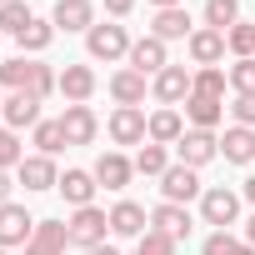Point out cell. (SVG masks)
<instances>
[{
	"instance_id": "6da1fadb",
	"label": "cell",
	"mask_w": 255,
	"mask_h": 255,
	"mask_svg": "<svg viewBox=\"0 0 255 255\" xmlns=\"http://www.w3.org/2000/svg\"><path fill=\"white\" fill-rule=\"evenodd\" d=\"M130 45H135V40L125 35V25H115V20H105V25L95 20V25L85 30L90 60H105V65H110V60H130Z\"/></svg>"
},
{
	"instance_id": "7a4b0ae2",
	"label": "cell",
	"mask_w": 255,
	"mask_h": 255,
	"mask_svg": "<svg viewBox=\"0 0 255 255\" xmlns=\"http://www.w3.org/2000/svg\"><path fill=\"white\" fill-rule=\"evenodd\" d=\"M110 140L115 145H145L150 140V115L140 105H115L110 115Z\"/></svg>"
},
{
	"instance_id": "3957f363",
	"label": "cell",
	"mask_w": 255,
	"mask_h": 255,
	"mask_svg": "<svg viewBox=\"0 0 255 255\" xmlns=\"http://www.w3.org/2000/svg\"><path fill=\"white\" fill-rule=\"evenodd\" d=\"M65 225H70V245H80V250H90V245H105V235H110V215H105L100 205H85V210H75Z\"/></svg>"
},
{
	"instance_id": "277c9868",
	"label": "cell",
	"mask_w": 255,
	"mask_h": 255,
	"mask_svg": "<svg viewBox=\"0 0 255 255\" xmlns=\"http://www.w3.org/2000/svg\"><path fill=\"white\" fill-rule=\"evenodd\" d=\"M235 215H240V195H235V190H225V185H210V190L200 195V220H205V225H215V230H230V225H235Z\"/></svg>"
},
{
	"instance_id": "5b68a950",
	"label": "cell",
	"mask_w": 255,
	"mask_h": 255,
	"mask_svg": "<svg viewBox=\"0 0 255 255\" xmlns=\"http://www.w3.org/2000/svg\"><path fill=\"white\" fill-rule=\"evenodd\" d=\"M175 155H180V165L200 170V165H210V160L220 155V135H215V130H185V135L175 140Z\"/></svg>"
},
{
	"instance_id": "8992f818",
	"label": "cell",
	"mask_w": 255,
	"mask_h": 255,
	"mask_svg": "<svg viewBox=\"0 0 255 255\" xmlns=\"http://www.w3.org/2000/svg\"><path fill=\"white\" fill-rule=\"evenodd\" d=\"M30 235H35V220H30V210L25 205H0V250H20V245H30Z\"/></svg>"
},
{
	"instance_id": "52a82bcc",
	"label": "cell",
	"mask_w": 255,
	"mask_h": 255,
	"mask_svg": "<svg viewBox=\"0 0 255 255\" xmlns=\"http://www.w3.org/2000/svg\"><path fill=\"white\" fill-rule=\"evenodd\" d=\"M40 105H45L40 95H30V90H10V95H5V110H0V120H5L15 135L25 130V125L35 130V125H40Z\"/></svg>"
},
{
	"instance_id": "ba28073f",
	"label": "cell",
	"mask_w": 255,
	"mask_h": 255,
	"mask_svg": "<svg viewBox=\"0 0 255 255\" xmlns=\"http://www.w3.org/2000/svg\"><path fill=\"white\" fill-rule=\"evenodd\" d=\"M160 190H165V200H170V205H190L195 195H205L200 175H195L190 165H180V160H175V165H170V170L160 175Z\"/></svg>"
},
{
	"instance_id": "9c48e42d",
	"label": "cell",
	"mask_w": 255,
	"mask_h": 255,
	"mask_svg": "<svg viewBox=\"0 0 255 255\" xmlns=\"http://www.w3.org/2000/svg\"><path fill=\"white\" fill-rule=\"evenodd\" d=\"M190 80H195V75H190L185 65H165V70L150 80V95H155L160 105H170V110H175V105L190 95Z\"/></svg>"
},
{
	"instance_id": "30bf717a",
	"label": "cell",
	"mask_w": 255,
	"mask_h": 255,
	"mask_svg": "<svg viewBox=\"0 0 255 255\" xmlns=\"http://www.w3.org/2000/svg\"><path fill=\"white\" fill-rule=\"evenodd\" d=\"M150 35L155 40H190L195 35V20H190V10L185 5H170V10H155V20H150Z\"/></svg>"
},
{
	"instance_id": "8fae6325",
	"label": "cell",
	"mask_w": 255,
	"mask_h": 255,
	"mask_svg": "<svg viewBox=\"0 0 255 255\" xmlns=\"http://www.w3.org/2000/svg\"><path fill=\"white\" fill-rule=\"evenodd\" d=\"M165 65H170V50H165V40L145 35V40H135V45H130V70H140L145 80H155Z\"/></svg>"
},
{
	"instance_id": "7c38bea8",
	"label": "cell",
	"mask_w": 255,
	"mask_h": 255,
	"mask_svg": "<svg viewBox=\"0 0 255 255\" xmlns=\"http://www.w3.org/2000/svg\"><path fill=\"white\" fill-rule=\"evenodd\" d=\"M15 180H20L25 190H55V185H60V170H55L50 155H25V160L15 165Z\"/></svg>"
},
{
	"instance_id": "4fadbf2b",
	"label": "cell",
	"mask_w": 255,
	"mask_h": 255,
	"mask_svg": "<svg viewBox=\"0 0 255 255\" xmlns=\"http://www.w3.org/2000/svg\"><path fill=\"white\" fill-rule=\"evenodd\" d=\"M70 245V225L65 220H35V235L25 245V255H65Z\"/></svg>"
},
{
	"instance_id": "5bb4252c",
	"label": "cell",
	"mask_w": 255,
	"mask_h": 255,
	"mask_svg": "<svg viewBox=\"0 0 255 255\" xmlns=\"http://www.w3.org/2000/svg\"><path fill=\"white\" fill-rule=\"evenodd\" d=\"M60 130H65V145H90V140H95V130H100V120H95V110H90V105H65Z\"/></svg>"
},
{
	"instance_id": "9a60e30c",
	"label": "cell",
	"mask_w": 255,
	"mask_h": 255,
	"mask_svg": "<svg viewBox=\"0 0 255 255\" xmlns=\"http://www.w3.org/2000/svg\"><path fill=\"white\" fill-rule=\"evenodd\" d=\"M55 190L65 195V205L85 210V205H95V190H100V180H95V170H65Z\"/></svg>"
},
{
	"instance_id": "2e32d148",
	"label": "cell",
	"mask_w": 255,
	"mask_h": 255,
	"mask_svg": "<svg viewBox=\"0 0 255 255\" xmlns=\"http://www.w3.org/2000/svg\"><path fill=\"white\" fill-rule=\"evenodd\" d=\"M190 225H195V220H190V210H185V205H170V200H160V205L150 210V230L170 235L175 245H180V240L190 235Z\"/></svg>"
},
{
	"instance_id": "e0dca14e",
	"label": "cell",
	"mask_w": 255,
	"mask_h": 255,
	"mask_svg": "<svg viewBox=\"0 0 255 255\" xmlns=\"http://www.w3.org/2000/svg\"><path fill=\"white\" fill-rule=\"evenodd\" d=\"M145 230H150V215H145V205H135V200H120V205L110 210V235L140 240Z\"/></svg>"
},
{
	"instance_id": "ac0fdd59",
	"label": "cell",
	"mask_w": 255,
	"mask_h": 255,
	"mask_svg": "<svg viewBox=\"0 0 255 255\" xmlns=\"http://www.w3.org/2000/svg\"><path fill=\"white\" fill-rule=\"evenodd\" d=\"M185 50H190V60L205 70V65H220L225 60V35L220 30H210V25H200L190 40H185Z\"/></svg>"
},
{
	"instance_id": "d6986e66",
	"label": "cell",
	"mask_w": 255,
	"mask_h": 255,
	"mask_svg": "<svg viewBox=\"0 0 255 255\" xmlns=\"http://www.w3.org/2000/svg\"><path fill=\"white\" fill-rule=\"evenodd\" d=\"M50 20H55V30H90L95 25V5L90 0H55V10H50Z\"/></svg>"
},
{
	"instance_id": "ffe728a7",
	"label": "cell",
	"mask_w": 255,
	"mask_h": 255,
	"mask_svg": "<svg viewBox=\"0 0 255 255\" xmlns=\"http://www.w3.org/2000/svg\"><path fill=\"white\" fill-rule=\"evenodd\" d=\"M130 175H135V160H125L120 150H105V155L95 160V180H100L105 190H125Z\"/></svg>"
},
{
	"instance_id": "44dd1931",
	"label": "cell",
	"mask_w": 255,
	"mask_h": 255,
	"mask_svg": "<svg viewBox=\"0 0 255 255\" xmlns=\"http://www.w3.org/2000/svg\"><path fill=\"white\" fill-rule=\"evenodd\" d=\"M60 95H65V105H85L95 95V70L90 65H65L60 70Z\"/></svg>"
},
{
	"instance_id": "7402d4cb",
	"label": "cell",
	"mask_w": 255,
	"mask_h": 255,
	"mask_svg": "<svg viewBox=\"0 0 255 255\" xmlns=\"http://www.w3.org/2000/svg\"><path fill=\"white\" fill-rule=\"evenodd\" d=\"M185 120L190 130H215L225 120V100H210V95H185Z\"/></svg>"
},
{
	"instance_id": "603a6c76",
	"label": "cell",
	"mask_w": 255,
	"mask_h": 255,
	"mask_svg": "<svg viewBox=\"0 0 255 255\" xmlns=\"http://www.w3.org/2000/svg\"><path fill=\"white\" fill-rule=\"evenodd\" d=\"M220 155L230 165H250L255 160V130H250V125H230V130L220 135Z\"/></svg>"
},
{
	"instance_id": "cb8c5ba5",
	"label": "cell",
	"mask_w": 255,
	"mask_h": 255,
	"mask_svg": "<svg viewBox=\"0 0 255 255\" xmlns=\"http://www.w3.org/2000/svg\"><path fill=\"white\" fill-rule=\"evenodd\" d=\"M110 95H115V105H145V75L140 70H115L110 75Z\"/></svg>"
},
{
	"instance_id": "d4e9b609",
	"label": "cell",
	"mask_w": 255,
	"mask_h": 255,
	"mask_svg": "<svg viewBox=\"0 0 255 255\" xmlns=\"http://www.w3.org/2000/svg\"><path fill=\"white\" fill-rule=\"evenodd\" d=\"M180 135H185V120H180V110L160 105V110L150 115V145H175Z\"/></svg>"
},
{
	"instance_id": "484cf974",
	"label": "cell",
	"mask_w": 255,
	"mask_h": 255,
	"mask_svg": "<svg viewBox=\"0 0 255 255\" xmlns=\"http://www.w3.org/2000/svg\"><path fill=\"white\" fill-rule=\"evenodd\" d=\"M35 65L40 60H25V55H10V60H0V90H30V80H35Z\"/></svg>"
},
{
	"instance_id": "4316f807",
	"label": "cell",
	"mask_w": 255,
	"mask_h": 255,
	"mask_svg": "<svg viewBox=\"0 0 255 255\" xmlns=\"http://www.w3.org/2000/svg\"><path fill=\"white\" fill-rule=\"evenodd\" d=\"M55 40V20H30L20 35H15V45H20V55H40L45 45Z\"/></svg>"
},
{
	"instance_id": "83f0119b",
	"label": "cell",
	"mask_w": 255,
	"mask_h": 255,
	"mask_svg": "<svg viewBox=\"0 0 255 255\" xmlns=\"http://www.w3.org/2000/svg\"><path fill=\"white\" fill-rule=\"evenodd\" d=\"M225 85H230V75H225L220 65H205V70H195V80H190V95H210V100H225Z\"/></svg>"
},
{
	"instance_id": "f1b7e54d",
	"label": "cell",
	"mask_w": 255,
	"mask_h": 255,
	"mask_svg": "<svg viewBox=\"0 0 255 255\" xmlns=\"http://www.w3.org/2000/svg\"><path fill=\"white\" fill-rule=\"evenodd\" d=\"M205 25L210 30H230V25H240V0H205Z\"/></svg>"
},
{
	"instance_id": "f546056e",
	"label": "cell",
	"mask_w": 255,
	"mask_h": 255,
	"mask_svg": "<svg viewBox=\"0 0 255 255\" xmlns=\"http://www.w3.org/2000/svg\"><path fill=\"white\" fill-rule=\"evenodd\" d=\"M165 170H170V150L145 140V145H140V155H135V175H155V180H160Z\"/></svg>"
},
{
	"instance_id": "4dcf8cb0",
	"label": "cell",
	"mask_w": 255,
	"mask_h": 255,
	"mask_svg": "<svg viewBox=\"0 0 255 255\" xmlns=\"http://www.w3.org/2000/svg\"><path fill=\"white\" fill-rule=\"evenodd\" d=\"M35 150L50 155V160L65 150V130H60V120H40V125H35Z\"/></svg>"
},
{
	"instance_id": "1f68e13d",
	"label": "cell",
	"mask_w": 255,
	"mask_h": 255,
	"mask_svg": "<svg viewBox=\"0 0 255 255\" xmlns=\"http://www.w3.org/2000/svg\"><path fill=\"white\" fill-rule=\"evenodd\" d=\"M225 50H230L235 60H250V55H255V25H245V20L230 25V30H225Z\"/></svg>"
},
{
	"instance_id": "d6a6232c",
	"label": "cell",
	"mask_w": 255,
	"mask_h": 255,
	"mask_svg": "<svg viewBox=\"0 0 255 255\" xmlns=\"http://www.w3.org/2000/svg\"><path fill=\"white\" fill-rule=\"evenodd\" d=\"M30 20L35 15H30V5H20V0H5V5H0V30H5V35H20Z\"/></svg>"
},
{
	"instance_id": "836d02e7",
	"label": "cell",
	"mask_w": 255,
	"mask_h": 255,
	"mask_svg": "<svg viewBox=\"0 0 255 255\" xmlns=\"http://www.w3.org/2000/svg\"><path fill=\"white\" fill-rule=\"evenodd\" d=\"M25 160V150H20V135L10 130L5 120H0V170H10V165H20Z\"/></svg>"
},
{
	"instance_id": "e575fe53",
	"label": "cell",
	"mask_w": 255,
	"mask_h": 255,
	"mask_svg": "<svg viewBox=\"0 0 255 255\" xmlns=\"http://www.w3.org/2000/svg\"><path fill=\"white\" fill-rule=\"evenodd\" d=\"M225 75H230V90H235V95H255V55H250V60H235Z\"/></svg>"
},
{
	"instance_id": "d590c367",
	"label": "cell",
	"mask_w": 255,
	"mask_h": 255,
	"mask_svg": "<svg viewBox=\"0 0 255 255\" xmlns=\"http://www.w3.org/2000/svg\"><path fill=\"white\" fill-rule=\"evenodd\" d=\"M135 255H175V240L160 235V230H145V235L135 240Z\"/></svg>"
},
{
	"instance_id": "8d00e7d4",
	"label": "cell",
	"mask_w": 255,
	"mask_h": 255,
	"mask_svg": "<svg viewBox=\"0 0 255 255\" xmlns=\"http://www.w3.org/2000/svg\"><path fill=\"white\" fill-rule=\"evenodd\" d=\"M235 245H240V240H235L230 230H210L205 245H200V255H235Z\"/></svg>"
},
{
	"instance_id": "74e56055",
	"label": "cell",
	"mask_w": 255,
	"mask_h": 255,
	"mask_svg": "<svg viewBox=\"0 0 255 255\" xmlns=\"http://www.w3.org/2000/svg\"><path fill=\"white\" fill-rule=\"evenodd\" d=\"M55 90H60V75H55L50 65H35V80H30V95H40V100H45V95H55Z\"/></svg>"
},
{
	"instance_id": "f35d334b",
	"label": "cell",
	"mask_w": 255,
	"mask_h": 255,
	"mask_svg": "<svg viewBox=\"0 0 255 255\" xmlns=\"http://www.w3.org/2000/svg\"><path fill=\"white\" fill-rule=\"evenodd\" d=\"M230 115H235V125H250V130H255V95H235Z\"/></svg>"
},
{
	"instance_id": "ab89813d",
	"label": "cell",
	"mask_w": 255,
	"mask_h": 255,
	"mask_svg": "<svg viewBox=\"0 0 255 255\" xmlns=\"http://www.w3.org/2000/svg\"><path fill=\"white\" fill-rule=\"evenodd\" d=\"M130 10H135V0H105V15H110V20H125Z\"/></svg>"
},
{
	"instance_id": "60d3db41",
	"label": "cell",
	"mask_w": 255,
	"mask_h": 255,
	"mask_svg": "<svg viewBox=\"0 0 255 255\" xmlns=\"http://www.w3.org/2000/svg\"><path fill=\"white\" fill-rule=\"evenodd\" d=\"M80 255H120V250H115V245L105 240V245H90V250H80Z\"/></svg>"
},
{
	"instance_id": "b9f144b4",
	"label": "cell",
	"mask_w": 255,
	"mask_h": 255,
	"mask_svg": "<svg viewBox=\"0 0 255 255\" xmlns=\"http://www.w3.org/2000/svg\"><path fill=\"white\" fill-rule=\"evenodd\" d=\"M0 205H10V175L0 170Z\"/></svg>"
},
{
	"instance_id": "7bdbcfd3",
	"label": "cell",
	"mask_w": 255,
	"mask_h": 255,
	"mask_svg": "<svg viewBox=\"0 0 255 255\" xmlns=\"http://www.w3.org/2000/svg\"><path fill=\"white\" fill-rule=\"evenodd\" d=\"M240 195H245V200H250V205H255V175H250V180H245V185H240Z\"/></svg>"
},
{
	"instance_id": "ee69618b",
	"label": "cell",
	"mask_w": 255,
	"mask_h": 255,
	"mask_svg": "<svg viewBox=\"0 0 255 255\" xmlns=\"http://www.w3.org/2000/svg\"><path fill=\"white\" fill-rule=\"evenodd\" d=\"M245 245H255V215L245 220Z\"/></svg>"
},
{
	"instance_id": "f6af8a7d",
	"label": "cell",
	"mask_w": 255,
	"mask_h": 255,
	"mask_svg": "<svg viewBox=\"0 0 255 255\" xmlns=\"http://www.w3.org/2000/svg\"><path fill=\"white\" fill-rule=\"evenodd\" d=\"M150 5L155 10H170V5H185V0H150Z\"/></svg>"
},
{
	"instance_id": "bcb514c9",
	"label": "cell",
	"mask_w": 255,
	"mask_h": 255,
	"mask_svg": "<svg viewBox=\"0 0 255 255\" xmlns=\"http://www.w3.org/2000/svg\"><path fill=\"white\" fill-rule=\"evenodd\" d=\"M235 255H255V245H245V240H240V245H235Z\"/></svg>"
},
{
	"instance_id": "7dc6e473",
	"label": "cell",
	"mask_w": 255,
	"mask_h": 255,
	"mask_svg": "<svg viewBox=\"0 0 255 255\" xmlns=\"http://www.w3.org/2000/svg\"><path fill=\"white\" fill-rule=\"evenodd\" d=\"M0 110H5V90H0Z\"/></svg>"
},
{
	"instance_id": "c3c4849f",
	"label": "cell",
	"mask_w": 255,
	"mask_h": 255,
	"mask_svg": "<svg viewBox=\"0 0 255 255\" xmlns=\"http://www.w3.org/2000/svg\"><path fill=\"white\" fill-rule=\"evenodd\" d=\"M0 255H15V250H0Z\"/></svg>"
},
{
	"instance_id": "681fc988",
	"label": "cell",
	"mask_w": 255,
	"mask_h": 255,
	"mask_svg": "<svg viewBox=\"0 0 255 255\" xmlns=\"http://www.w3.org/2000/svg\"><path fill=\"white\" fill-rule=\"evenodd\" d=\"M0 5H5V0H0Z\"/></svg>"
}]
</instances>
